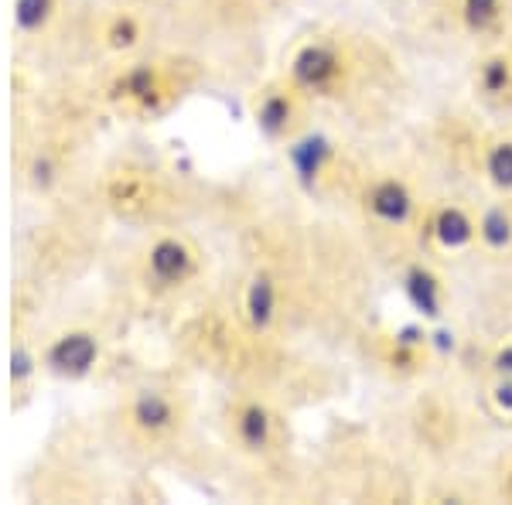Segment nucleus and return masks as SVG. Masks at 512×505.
<instances>
[{
  "label": "nucleus",
  "instance_id": "9b49d317",
  "mask_svg": "<svg viewBox=\"0 0 512 505\" xmlns=\"http://www.w3.org/2000/svg\"><path fill=\"white\" fill-rule=\"evenodd\" d=\"M427 243L441 253H465L478 243V215L458 202H437L420 222Z\"/></svg>",
  "mask_w": 512,
  "mask_h": 505
},
{
  "label": "nucleus",
  "instance_id": "4be33fe9",
  "mask_svg": "<svg viewBox=\"0 0 512 505\" xmlns=\"http://www.w3.org/2000/svg\"><path fill=\"white\" fill-rule=\"evenodd\" d=\"M489 410L499 420H512V376H495L489 386Z\"/></svg>",
  "mask_w": 512,
  "mask_h": 505
},
{
  "label": "nucleus",
  "instance_id": "b1692460",
  "mask_svg": "<svg viewBox=\"0 0 512 505\" xmlns=\"http://www.w3.org/2000/svg\"><path fill=\"white\" fill-rule=\"evenodd\" d=\"M506 492L512 495V465H509V471H506Z\"/></svg>",
  "mask_w": 512,
  "mask_h": 505
},
{
  "label": "nucleus",
  "instance_id": "ddd939ff",
  "mask_svg": "<svg viewBox=\"0 0 512 505\" xmlns=\"http://www.w3.org/2000/svg\"><path fill=\"white\" fill-rule=\"evenodd\" d=\"M277 284L267 270H256L243 287V297H239V321L253 331L256 338L267 335L270 325L277 321Z\"/></svg>",
  "mask_w": 512,
  "mask_h": 505
},
{
  "label": "nucleus",
  "instance_id": "dca6fc26",
  "mask_svg": "<svg viewBox=\"0 0 512 505\" xmlns=\"http://www.w3.org/2000/svg\"><path fill=\"white\" fill-rule=\"evenodd\" d=\"M62 0H14L11 28L21 41H41L52 35V28L62 18Z\"/></svg>",
  "mask_w": 512,
  "mask_h": 505
},
{
  "label": "nucleus",
  "instance_id": "393cba45",
  "mask_svg": "<svg viewBox=\"0 0 512 505\" xmlns=\"http://www.w3.org/2000/svg\"><path fill=\"white\" fill-rule=\"evenodd\" d=\"M509 55H512V48H509Z\"/></svg>",
  "mask_w": 512,
  "mask_h": 505
},
{
  "label": "nucleus",
  "instance_id": "a211bd4d",
  "mask_svg": "<svg viewBox=\"0 0 512 505\" xmlns=\"http://www.w3.org/2000/svg\"><path fill=\"white\" fill-rule=\"evenodd\" d=\"M475 86L489 103H512V55L492 52L478 62Z\"/></svg>",
  "mask_w": 512,
  "mask_h": 505
},
{
  "label": "nucleus",
  "instance_id": "aec40b11",
  "mask_svg": "<svg viewBox=\"0 0 512 505\" xmlns=\"http://www.w3.org/2000/svg\"><path fill=\"white\" fill-rule=\"evenodd\" d=\"M482 175L495 192H512V137H492L482 147Z\"/></svg>",
  "mask_w": 512,
  "mask_h": 505
},
{
  "label": "nucleus",
  "instance_id": "4468645a",
  "mask_svg": "<svg viewBox=\"0 0 512 505\" xmlns=\"http://www.w3.org/2000/svg\"><path fill=\"white\" fill-rule=\"evenodd\" d=\"M427 331L420 325H403L383 338V362L396 376H414L427 359Z\"/></svg>",
  "mask_w": 512,
  "mask_h": 505
},
{
  "label": "nucleus",
  "instance_id": "2eb2a0df",
  "mask_svg": "<svg viewBox=\"0 0 512 505\" xmlns=\"http://www.w3.org/2000/svg\"><path fill=\"white\" fill-rule=\"evenodd\" d=\"M403 294H407V301L414 304V311L420 318L434 321L444 314V304H448V294H444V280L437 277L434 267H427V263H414V267H407L403 273Z\"/></svg>",
  "mask_w": 512,
  "mask_h": 505
},
{
  "label": "nucleus",
  "instance_id": "f257e3e1",
  "mask_svg": "<svg viewBox=\"0 0 512 505\" xmlns=\"http://www.w3.org/2000/svg\"><path fill=\"white\" fill-rule=\"evenodd\" d=\"M113 427L120 441L140 454L175 451L192 427V396L168 379H147L120 396Z\"/></svg>",
  "mask_w": 512,
  "mask_h": 505
},
{
  "label": "nucleus",
  "instance_id": "423d86ee",
  "mask_svg": "<svg viewBox=\"0 0 512 505\" xmlns=\"http://www.w3.org/2000/svg\"><path fill=\"white\" fill-rule=\"evenodd\" d=\"M287 79L308 99H342L352 86L355 59L349 45L338 38H308L287 59Z\"/></svg>",
  "mask_w": 512,
  "mask_h": 505
},
{
  "label": "nucleus",
  "instance_id": "f3484780",
  "mask_svg": "<svg viewBox=\"0 0 512 505\" xmlns=\"http://www.w3.org/2000/svg\"><path fill=\"white\" fill-rule=\"evenodd\" d=\"M99 45L113 55H130L140 48L144 41V21L137 18L134 11H110L103 21H99Z\"/></svg>",
  "mask_w": 512,
  "mask_h": 505
},
{
  "label": "nucleus",
  "instance_id": "1a4fd4ad",
  "mask_svg": "<svg viewBox=\"0 0 512 505\" xmlns=\"http://www.w3.org/2000/svg\"><path fill=\"white\" fill-rule=\"evenodd\" d=\"M362 209L376 226L410 229L417 222L420 202L400 175H376L362 185Z\"/></svg>",
  "mask_w": 512,
  "mask_h": 505
},
{
  "label": "nucleus",
  "instance_id": "f8f14e48",
  "mask_svg": "<svg viewBox=\"0 0 512 505\" xmlns=\"http://www.w3.org/2000/svg\"><path fill=\"white\" fill-rule=\"evenodd\" d=\"M291 164L294 175L304 188H325L338 171V147L325 134H297L291 144Z\"/></svg>",
  "mask_w": 512,
  "mask_h": 505
},
{
  "label": "nucleus",
  "instance_id": "f03ea898",
  "mask_svg": "<svg viewBox=\"0 0 512 505\" xmlns=\"http://www.w3.org/2000/svg\"><path fill=\"white\" fill-rule=\"evenodd\" d=\"M195 82L192 62L181 59H134L110 72L99 96L110 110L130 120H158L188 96Z\"/></svg>",
  "mask_w": 512,
  "mask_h": 505
},
{
  "label": "nucleus",
  "instance_id": "412c9836",
  "mask_svg": "<svg viewBox=\"0 0 512 505\" xmlns=\"http://www.w3.org/2000/svg\"><path fill=\"white\" fill-rule=\"evenodd\" d=\"M458 21L468 35H492L506 21V0H458Z\"/></svg>",
  "mask_w": 512,
  "mask_h": 505
},
{
  "label": "nucleus",
  "instance_id": "7ed1b4c3",
  "mask_svg": "<svg viewBox=\"0 0 512 505\" xmlns=\"http://www.w3.org/2000/svg\"><path fill=\"white\" fill-rule=\"evenodd\" d=\"M205 253L181 229H158L134 260V284L147 301H178L198 284Z\"/></svg>",
  "mask_w": 512,
  "mask_h": 505
},
{
  "label": "nucleus",
  "instance_id": "6ab92c4d",
  "mask_svg": "<svg viewBox=\"0 0 512 505\" xmlns=\"http://www.w3.org/2000/svg\"><path fill=\"white\" fill-rule=\"evenodd\" d=\"M478 243L489 253L512 250V209L509 202H495L478 212Z\"/></svg>",
  "mask_w": 512,
  "mask_h": 505
},
{
  "label": "nucleus",
  "instance_id": "0eeeda50",
  "mask_svg": "<svg viewBox=\"0 0 512 505\" xmlns=\"http://www.w3.org/2000/svg\"><path fill=\"white\" fill-rule=\"evenodd\" d=\"M222 427H226L229 444L236 447L243 458H270L277 454L284 424L274 403L260 393H233L222 407Z\"/></svg>",
  "mask_w": 512,
  "mask_h": 505
},
{
  "label": "nucleus",
  "instance_id": "9d476101",
  "mask_svg": "<svg viewBox=\"0 0 512 505\" xmlns=\"http://www.w3.org/2000/svg\"><path fill=\"white\" fill-rule=\"evenodd\" d=\"M41 376H45V366H41L35 325L11 318V410L14 413L31 407Z\"/></svg>",
  "mask_w": 512,
  "mask_h": 505
},
{
  "label": "nucleus",
  "instance_id": "6e6552de",
  "mask_svg": "<svg viewBox=\"0 0 512 505\" xmlns=\"http://www.w3.org/2000/svg\"><path fill=\"white\" fill-rule=\"evenodd\" d=\"M311 99L301 93L287 76L270 79L253 96V123L263 140L270 144H291L297 134H304Z\"/></svg>",
  "mask_w": 512,
  "mask_h": 505
},
{
  "label": "nucleus",
  "instance_id": "20e7f679",
  "mask_svg": "<svg viewBox=\"0 0 512 505\" xmlns=\"http://www.w3.org/2000/svg\"><path fill=\"white\" fill-rule=\"evenodd\" d=\"M99 205L120 222H164L178 205L168 171L147 161H117L99 178Z\"/></svg>",
  "mask_w": 512,
  "mask_h": 505
},
{
  "label": "nucleus",
  "instance_id": "39448f33",
  "mask_svg": "<svg viewBox=\"0 0 512 505\" xmlns=\"http://www.w3.org/2000/svg\"><path fill=\"white\" fill-rule=\"evenodd\" d=\"M45 376L59 383H89L106 369L110 338L93 321H65L38 338Z\"/></svg>",
  "mask_w": 512,
  "mask_h": 505
},
{
  "label": "nucleus",
  "instance_id": "5701e85b",
  "mask_svg": "<svg viewBox=\"0 0 512 505\" xmlns=\"http://www.w3.org/2000/svg\"><path fill=\"white\" fill-rule=\"evenodd\" d=\"M492 372L495 376H512V338L492 352Z\"/></svg>",
  "mask_w": 512,
  "mask_h": 505
}]
</instances>
